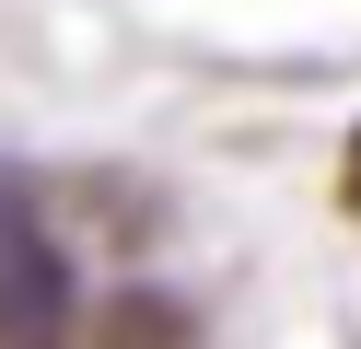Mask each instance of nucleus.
I'll use <instances>...</instances> for the list:
<instances>
[{"label":"nucleus","mask_w":361,"mask_h":349,"mask_svg":"<svg viewBox=\"0 0 361 349\" xmlns=\"http://www.w3.org/2000/svg\"><path fill=\"white\" fill-rule=\"evenodd\" d=\"M338 186H350V209H361V140H350V163H338Z\"/></svg>","instance_id":"7ed1b4c3"},{"label":"nucleus","mask_w":361,"mask_h":349,"mask_svg":"<svg viewBox=\"0 0 361 349\" xmlns=\"http://www.w3.org/2000/svg\"><path fill=\"white\" fill-rule=\"evenodd\" d=\"M59 314H71V268H59L47 221L0 186V338H12V349H47Z\"/></svg>","instance_id":"f257e3e1"},{"label":"nucleus","mask_w":361,"mask_h":349,"mask_svg":"<svg viewBox=\"0 0 361 349\" xmlns=\"http://www.w3.org/2000/svg\"><path fill=\"white\" fill-rule=\"evenodd\" d=\"M94 349H187V314H175L164 291H128L94 314Z\"/></svg>","instance_id":"f03ea898"}]
</instances>
